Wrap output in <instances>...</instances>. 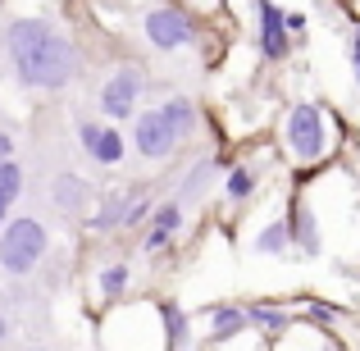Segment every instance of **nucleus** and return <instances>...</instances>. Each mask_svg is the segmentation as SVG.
<instances>
[{"label": "nucleus", "instance_id": "obj_12", "mask_svg": "<svg viewBox=\"0 0 360 351\" xmlns=\"http://www.w3.org/2000/svg\"><path fill=\"white\" fill-rule=\"evenodd\" d=\"M183 229H187V205L183 201H155V215L146 219V233L137 237V251L141 255H165Z\"/></svg>", "mask_w": 360, "mask_h": 351}, {"label": "nucleus", "instance_id": "obj_28", "mask_svg": "<svg viewBox=\"0 0 360 351\" xmlns=\"http://www.w3.org/2000/svg\"><path fill=\"white\" fill-rule=\"evenodd\" d=\"M201 351H238L233 343H224V347H201ZM242 351H269V338H260L255 347H242Z\"/></svg>", "mask_w": 360, "mask_h": 351}, {"label": "nucleus", "instance_id": "obj_26", "mask_svg": "<svg viewBox=\"0 0 360 351\" xmlns=\"http://www.w3.org/2000/svg\"><path fill=\"white\" fill-rule=\"evenodd\" d=\"M101 128H105V119H82V123H78V146L87 151V155H91V146H96Z\"/></svg>", "mask_w": 360, "mask_h": 351}, {"label": "nucleus", "instance_id": "obj_11", "mask_svg": "<svg viewBox=\"0 0 360 351\" xmlns=\"http://www.w3.org/2000/svg\"><path fill=\"white\" fill-rule=\"evenodd\" d=\"M201 343L205 347H224V343H238L246 338V328H251V319H246V301H205L201 306Z\"/></svg>", "mask_w": 360, "mask_h": 351}, {"label": "nucleus", "instance_id": "obj_7", "mask_svg": "<svg viewBox=\"0 0 360 351\" xmlns=\"http://www.w3.org/2000/svg\"><path fill=\"white\" fill-rule=\"evenodd\" d=\"M128 141H132V151H137L146 165H165V160H174V151L183 146L178 132L169 128V119H165V110H160V106H146V110L132 115Z\"/></svg>", "mask_w": 360, "mask_h": 351}, {"label": "nucleus", "instance_id": "obj_4", "mask_svg": "<svg viewBox=\"0 0 360 351\" xmlns=\"http://www.w3.org/2000/svg\"><path fill=\"white\" fill-rule=\"evenodd\" d=\"M51 251V229H46L37 215H14V219L0 229V269L9 279H27L37 274V264Z\"/></svg>", "mask_w": 360, "mask_h": 351}, {"label": "nucleus", "instance_id": "obj_5", "mask_svg": "<svg viewBox=\"0 0 360 351\" xmlns=\"http://www.w3.org/2000/svg\"><path fill=\"white\" fill-rule=\"evenodd\" d=\"M150 78L141 64L123 60L101 78V91H96V106H101V119L105 123H132V115L141 110V96H146Z\"/></svg>", "mask_w": 360, "mask_h": 351}, {"label": "nucleus", "instance_id": "obj_19", "mask_svg": "<svg viewBox=\"0 0 360 351\" xmlns=\"http://www.w3.org/2000/svg\"><path fill=\"white\" fill-rule=\"evenodd\" d=\"M297 301V315L306 319V324H315V328H324V333H338L342 338V324H352V315H356V306H342V301H324V297H292Z\"/></svg>", "mask_w": 360, "mask_h": 351}, {"label": "nucleus", "instance_id": "obj_13", "mask_svg": "<svg viewBox=\"0 0 360 351\" xmlns=\"http://www.w3.org/2000/svg\"><path fill=\"white\" fill-rule=\"evenodd\" d=\"M155 315H160V328H165V347L169 351H201V333H196V319L192 310L183 306L178 297H155Z\"/></svg>", "mask_w": 360, "mask_h": 351}, {"label": "nucleus", "instance_id": "obj_6", "mask_svg": "<svg viewBox=\"0 0 360 351\" xmlns=\"http://www.w3.org/2000/svg\"><path fill=\"white\" fill-rule=\"evenodd\" d=\"M251 18H255V60L264 69H278L292 60L297 42L288 32V9L278 0H251Z\"/></svg>", "mask_w": 360, "mask_h": 351}, {"label": "nucleus", "instance_id": "obj_17", "mask_svg": "<svg viewBox=\"0 0 360 351\" xmlns=\"http://www.w3.org/2000/svg\"><path fill=\"white\" fill-rule=\"evenodd\" d=\"M160 110H165L169 128L178 132V141H183V146H192V141L205 132V110L196 106L187 91H174V96H165V101H160Z\"/></svg>", "mask_w": 360, "mask_h": 351}, {"label": "nucleus", "instance_id": "obj_10", "mask_svg": "<svg viewBox=\"0 0 360 351\" xmlns=\"http://www.w3.org/2000/svg\"><path fill=\"white\" fill-rule=\"evenodd\" d=\"M229 165H233V155H229V151H219V146H214L210 155H196L192 165L183 169V178H178L174 201H183L187 210H192V205H201L205 196H210V187H214V178H219V169H229Z\"/></svg>", "mask_w": 360, "mask_h": 351}, {"label": "nucleus", "instance_id": "obj_9", "mask_svg": "<svg viewBox=\"0 0 360 351\" xmlns=\"http://www.w3.org/2000/svg\"><path fill=\"white\" fill-rule=\"evenodd\" d=\"M288 233H292V251L306 255V260H319L328 251V237H324V224H319V210L306 192H288Z\"/></svg>", "mask_w": 360, "mask_h": 351}, {"label": "nucleus", "instance_id": "obj_3", "mask_svg": "<svg viewBox=\"0 0 360 351\" xmlns=\"http://www.w3.org/2000/svg\"><path fill=\"white\" fill-rule=\"evenodd\" d=\"M210 27L214 23H201V18L187 14L183 5H150V9H141V18H137L141 42L155 55L201 51V46H210Z\"/></svg>", "mask_w": 360, "mask_h": 351}, {"label": "nucleus", "instance_id": "obj_14", "mask_svg": "<svg viewBox=\"0 0 360 351\" xmlns=\"http://www.w3.org/2000/svg\"><path fill=\"white\" fill-rule=\"evenodd\" d=\"M128 205H132V187H110V192H101L96 205L82 215V229L91 237H119L123 219H128Z\"/></svg>", "mask_w": 360, "mask_h": 351}, {"label": "nucleus", "instance_id": "obj_1", "mask_svg": "<svg viewBox=\"0 0 360 351\" xmlns=\"http://www.w3.org/2000/svg\"><path fill=\"white\" fill-rule=\"evenodd\" d=\"M269 137L283 155V169H288L292 178H310V174H319V169L338 165L347 141H352L356 132H352V123L342 119V110H338L333 101L301 96V101L278 106Z\"/></svg>", "mask_w": 360, "mask_h": 351}, {"label": "nucleus", "instance_id": "obj_24", "mask_svg": "<svg viewBox=\"0 0 360 351\" xmlns=\"http://www.w3.org/2000/svg\"><path fill=\"white\" fill-rule=\"evenodd\" d=\"M178 5H183L187 14H196L201 23H219V18H229V0H178Z\"/></svg>", "mask_w": 360, "mask_h": 351}, {"label": "nucleus", "instance_id": "obj_21", "mask_svg": "<svg viewBox=\"0 0 360 351\" xmlns=\"http://www.w3.org/2000/svg\"><path fill=\"white\" fill-rule=\"evenodd\" d=\"M251 251H255V255H288V251H292L288 210L274 215V219H264V224H255V233H251Z\"/></svg>", "mask_w": 360, "mask_h": 351}, {"label": "nucleus", "instance_id": "obj_16", "mask_svg": "<svg viewBox=\"0 0 360 351\" xmlns=\"http://www.w3.org/2000/svg\"><path fill=\"white\" fill-rule=\"evenodd\" d=\"M96 196H101V192H96V187H91L82 174H73V169L55 174V183H51V205L64 215V219H73V215L82 219V215L96 205Z\"/></svg>", "mask_w": 360, "mask_h": 351}, {"label": "nucleus", "instance_id": "obj_29", "mask_svg": "<svg viewBox=\"0 0 360 351\" xmlns=\"http://www.w3.org/2000/svg\"><path fill=\"white\" fill-rule=\"evenodd\" d=\"M9 210H14V201H5V196H0V229H5V224L14 219V215H9Z\"/></svg>", "mask_w": 360, "mask_h": 351}, {"label": "nucleus", "instance_id": "obj_23", "mask_svg": "<svg viewBox=\"0 0 360 351\" xmlns=\"http://www.w3.org/2000/svg\"><path fill=\"white\" fill-rule=\"evenodd\" d=\"M0 196H5V201H18V196H23V165H18V160H0Z\"/></svg>", "mask_w": 360, "mask_h": 351}, {"label": "nucleus", "instance_id": "obj_25", "mask_svg": "<svg viewBox=\"0 0 360 351\" xmlns=\"http://www.w3.org/2000/svg\"><path fill=\"white\" fill-rule=\"evenodd\" d=\"M288 32H292V42H297V51H301V46H306V32H310L306 9H288Z\"/></svg>", "mask_w": 360, "mask_h": 351}, {"label": "nucleus", "instance_id": "obj_20", "mask_svg": "<svg viewBox=\"0 0 360 351\" xmlns=\"http://www.w3.org/2000/svg\"><path fill=\"white\" fill-rule=\"evenodd\" d=\"M269 351H352V347H347L338 333H324V328H315V324H306V319H301L292 333L274 338Z\"/></svg>", "mask_w": 360, "mask_h": 351}, {"label": "nucleus", "instance_id": "obj_18", "mask_svg": "<svg viewBox=\"0 0 360 351\" xmlns=\"http://www.w3.org/2000/svg\"><path fill=\"white\" fill-rule=\"evenodd\" d=\"M128 288H132V264L123 260H101V269H96V279H91V301L96 306H119L123 297H128Z\"/></svg>", "mask_w": 360, "mask_h": 351}, {"label": "nucleus", "instance_id": "obj_32", "mask_svg": "<svg viewBox=\"0 0 360 351\" xmlns=\"http://www.w3.org/2000/svg\"><path fill=\"white\" fill-rule=\"evenodd\" d=\"M150 5H178V0H150Z\"/></svg>", "mask_w": 360, "mask_h": 351}, {"label": "nucleus", "instance_id": "obj_15", "mask_svg": "<svg viewBox=\"0 0 360 351\" xmlns=\"http://www.w3.org/2000/svg\"><path fill=\"white\" fill-rule=\"evenodd\" d=\"M246 319H251V328H255V338H283V333H292V328L301 324V315H297V306L292 301H278V297H255V301H246Z\"/></svg>", "mask_w": 360, "mask_h": 351}, {"label": "nucleus", "instance_id": "obj_2", "mask_svg": "<svg viewBox=\"0 0 360 351\" xmlns=\"http://www.w3.org/2000/svg\"><path fill=\"white\" fill-rule=\"evenodd\" d=\"M5 55L27 91H64L82 73V46L46 14H18L5 27Z\"/></svg>", "mask_w": 360, "mask_h": 351}, {"label": "nucleus", "instance_id": "obj_30", "mask_svg": "<svg viewBox=\"0 0 360 351\" xmlns=\"http://www.w3.org/2000/svg\"><path fill=\"white\" fill-rule=\"evenodd\" d=\"M338 5H342V9H347V14H352V18H356V23H360V0H338Z\"/></svg>", "mask_w": 360, "mask_h": 351}, {"label": "nucleus", "instance_id": "obj_22", "mask_svg": "<svg viewBox=\"0 0 360 351\" xmlns=\"http://www.w3.org/2000/svg\"><path fill=\"white\" fill-rule=\"evenodd\" d=\"M128 151H132L128 132H123L119 123H105V128H101V137H96V146H91V160H96V165H105V169H119L123 160H128Z\"/></svg>", "mask_w": 360, "mask_h": 351}, {"label": "nucleus", "instance_id": "obj_8", "mask_svg": "<svg viewBox=\"0 0 360 351\" xmlns=\"http://www.w3.org/2000/svg\"><path fill=\"white\" fill-rule=\"evenodd\" d=\"M264 165H283L278 146H274V155L264 160ZM264 165H255V160H233L229 169H224V187H219V205H224V219H233L238 210L260 201L264 192Z\"/></svg>", "mask_w": 360, "mask_h": 351}, {"label": "nucleus", "instance_id": "obj_31", "mask_svg": "<svg viewBox=\"0 0 360 351\" xmlns=\"http://www.w3.org/2000/svg\"><path fill=\"white\" fill-rule=\"evenodd\" d=\"M5 338H9V319L0 315V343H5Z\"/></svg>", "mask_w": 360, "mask_h": 351}, {"label": "nucleus", "instance_id": "obj_27", "mask_svg": "<svg viewBox=\"0 0 360 351\" xmlns=\"http://www.w3.org/2000/svg\"><path fill=\"white\" fill-rule=\"evenodd\" d=\"M0 160H14V132L0 128Z\"/></svg>", "mask_w": 360, "mask_h": 351}]
</instances>
